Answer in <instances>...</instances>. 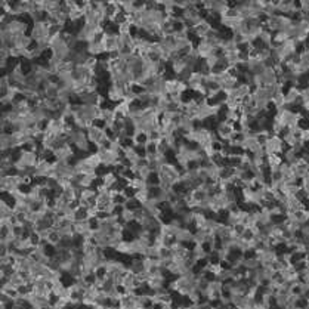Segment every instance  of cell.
Instances as JSON below:
<instances>
[{
	"label": "cell",
	"instance_id": "cell-1",
	"mask_svg": "<svg viewBox=\"0 0 309 309\" xmlns=\"http://www.w3.org/2000/svg\"><path fill=\"white\" fill-rule=\"evenodd\" d=\"M74 169L77 173H82V175H98V169L101 167V160L98 157L96 151L88 154L86 157H82L77 162L73 163Z\"/></svg>",
	"mask_w": 309,
	"mask_h": 309
},
{
	"label": "cell",
	"instance_id": "cell-2",
	"mask_svg": "<svg viewBox=\"0 0 309 309\" xmlns=\"http://www.w3.org/2000/svg\"><path fill=\"white\" fill-rule=\"evenodd\" d=\"M159 178H160V185L164 189H172L176 183L181 182V172L176 167V163H166L164 166H162V169L157 172Z\"/></svg>",
	"mask_w": 309,
	"mask_h": 309
},
{
	"label": "cell",
	"instance_id": "cell-3",
	"mask_svg": "<svg viewBox=\"0 0 309 309\" xmlns=\"http://www.w3.org/2000/svg\"><path fill=\"white\" fill-rule=\"evenodd\" d=\"M49 52L52 56L61 59V61H68L70 55H71V49L68 46V43L65 42V38H64V34L59 33V34H54L51 37V40H49Z\"/></svg>",
	"mask_w": 309,
	"mask_h": 309
},
{
	"label": "cell",
	"instance_id": "cell-4",
	"mask_svg": "<svg viewBox=\"0 0 309 309\" xmlns=\"http://www.w3.org/2000/svg\"><path fill=\"white\" fill-rule=\"evenodd\" d=\"M68 144L73 145L75 149H79L82 152H88L91 154V142L88 139L86 130H82L79 127H71V130L68 132Z\"/></svg>",
	"mask_w": 309,
	"mask_h": 309
},
{
	"label": "cell",
	"instance_id": "cell-5",
	"mask_svg": "<svg viewBox=\"0 0 309 309\" xmlns=\"http://www.w3.org/2000/svg\"><path fill=\"white\" fill-rule=\"evenodd\" d=\"M96 154L101 160V166L104 167H114L123 160V152H115L112 149H96Z\"/></svg>",
	"mask_w": 309,
	"mask_h": 309
},
{
	"label": "cell",
	"instance_id": "cell-6",
	"mask_svg": "<svg viewBox=\"0 0 309 309\" xmlns=\"http://www.w3.org/2000/svg\"><path fill=\"white\" fill-rule=\"evenodd\" d=\"M263 149H265V154H266V156H271V154H277V156H283L284 151H286V149H289V146L284 144V141H283L280 136L273 135L271 138L268 139V142L265 144Z\"/></svg>",
	"mask_w": 309,
	"mask_h": 309
},
{
	"label": "cell",
	"instance_id": "cell-7",
	"mask_svg": "<svg viewBox=\"0 0 309 309\" xmlns=\"http://www.w3.org/2000/svg\"><path fill=\"white\" fill-rule=\"evenodd\" d=\"M0 30H8L14 36H24L28 34V22L22 18H12L8 24L0 25Z\"/></svg>",
	"mask_w": 309,
	"mask_h": 309
},
{
	"label": "cell",
	"instance_id": "cell-8",
	"mask_svg": "<svg viewBox=\"0 0 309 309\" xmlns=\"http://www.w3.org/2000/svg\"><path fill=\"white\" fill-rule=\"evenodd\" d=\"M22 186L21 176L19 175H8L0 178V189L3 194H11L15 189H19Z\"/></svg>",
	"mask_w": 309,
	"mask_h": 309
},
{
	"label": "cell",
	"instance_id": "cell-9",
	"mask_svg": "<svg viewBox=\"0 0 309 309\" xmlns=\"http://www.w3.org/2000/svg\"><path fill=\"white\" fill-rule=\"evenodd\" d=\"M126 92H127V88H126V86L108 85V88H107V96H108V101H111L114 105H115V104H119V102L125 101V98H126Z\"/></svg>",
	"mask_w": 309,
	"mask_h": 309
},
{
	"label": "cell",
	"instance_id": "cell-10",
	"mask_svg": "<svg viewBox=\"0 0 309 309\" xmlns=\"http://www.w3.org/2000/svg\"><path fill=\"white\" fill-rule=\"evenodd\" d=\"M215 132L218 135V138L223 142H229V139L233 138V135L236 133L234 132V125L229 123L226 120H222V122H218L216 127H215Z\"/></svg>",
	"mask_w": 309,
	"mask_h": 309
},
{
	"label": "cell",
	"instance_id": "cell-11",
	"mask_svg": "<svg viewBox=\"0 0 309 309\" xmlns=\"http://www.w3.org/2000/svg\"><path fill=\"white\" fill-rule=\"evenodd\" d=\"M74 156H75L74 146L70 145V144H65V145H62V146H59V148L54 152L55 162H68V163H71V159H74Z\"/></svg>",
	"mask_w": 309,
	"mask_h": 309
},
{
	"label": "cell",
	"instance_id": "cell-12",
	"mask_svg": "<svg viewBox=\"0 0 309 309\" xmlns=\"http://www.w3.org/2000/svg\"><path fill=\"white\" fill-rule=\"evenodd\" d=\"M166 92L167 95H183L185 92H188V86L186 83L178 80L176 77H173V79H167V83H166Z\"/></svg>",
	"mask_w": 309,
	"mask_h": 309
},
{
	"label": "cell",
	"instance_id": "cell-13",
	"mask_svg": "<svg viewBox=\"0 0 309 309\" xmlns=\"http://www.w3.org/2000/svg\"><path fill=\"white\" fill-rule=\"evenodd\" d=\"M33 291L38 296H52V281L48 278H37L33 284Z\"/></svg>",
	"mask_w": 309,
	"mask_h": 309
},
{
	"label": "cell",
	"instance_id": "cell-14",
	"mask_svg": "<svg viewBox=\"0 0 309 309\" xmlns=\"http://www.w3.org/2000/svg\"><path fill=\"white\" fill-rule=\"evenodd\" d=\"M86 135H88V139L92 145H96L98 142H101L104 138H105V130L102 126L99 125H91L88 129H86Z\"/></svg>",
	"mask_w": 309,
	"mask_h": 309
},
{
	"label": "cell",
	"instance_id": "cell-15",
	"mask_svg": "<svg viewBox=\"0 0 309 309\" xmlns=\"http://www.w3.org/2000/svg\"><path fill=\"white\" fill-rule=\"evenodd\" d=\"M127 266H129V271H130L132 274H135V275H141V274L146 273V271H145L144 257H139V256L132 257Z\"/></svg>",
	"mask_w": 309,
	"mask_h": 309
},
{
	"label": "cell",
	"instance_id": "cell-16",
	"mask_svg": "<svg viewBox=\"0 0 309 309\" xmlns=\"http://www.w3.org/2000/svg\"><path fill=\"white\" fill-rule=\"evenodd\" d=\"M93 231L91 229V223L89 219L82 220V222H74V236H80V237H88L89 234H92Z\"/></svg>",
	"mask_w": 309,
	"mask_h": 309
},
{
	"label": "cell",
	"instance_id": "cell-17",
	"mask_svg": "<svg viewBox=\"0 0 309 309\" xmlns=\"http://www.w3.org/2000/svg\"><path fill=\"white\" fill-rule=\"evenodd\" d=\"M14 215V206L9 204L5 199H2V201H0V220H11Z\"/></svg>",
	"mask_w": 309,
	"mask_h": 309
},
{
	"label": "cell",
	"instance_id": "cell-18",
	"mask_svg": "<svg viewBox=\"0 0 309 309\" xmlns=\"http://www.w3.org/2000/svg\"><path fill=\"white\" fill-rule=\"evenodd\" d=\"M86 51L91 56H95V58H101L102 55H105V49H104V45L102 42H91L86 45Z\"/></svg>",
	"mask_w": 309,
	"mask_h": 309
},
{
	"label": "cell",
	"instance_id": "cell-19",
	"mask_svg": "<svg viewBox=\"0 0 309 309\" xmlns=\"http://www.w3.org/2000/svg\"><path fill=\"white\" fill-rule=\"evenodd\" d=\"M132 141H133V146H145L149 142V136L145 132L135 130V133L132 135Z\"/></svg>",
	"mask_w": 309,
	"mask_h": 309
},
{
	"label": "cell",
	"instance_id": "cell-20",
	"mask_svg": "<svg viewBox=\"0 0 309 309\" xmlns=\"http://www.w3.org/2000/svg\"><path fill=\"white\" fill-rule=\"evenodd\" d=\"M11 89H12V85H11V82H9L8 74L5 73V74L2 75V79H0V96L8 95Z\"/></svg>",
	"mask_w": 309,
	"mask_h": 309
},
{
	"label": "cell",
	"instance_id": "cell-21",
	"mask_svg": "<svg viewBox=\"0 0 309 309\" xmlns=\"http://www.w3.org/2000/svg\"><path fill=\"white\" fill-rule=\"evenodd\" d=\"M73 219H74V222H82V220L89 219V212H88V209H85V207H82V206L77 207V209L74 210Z\"/></svg>",
	"mask_w": 309,
	"mask_h": 309
},
{
	"label": "cell",
	"instance_id": "cell-22",
	"mask_svg": "<svg viewBox=\"0 0 309 309\" xmlns=\"http://www.w3.org/2000/svg\"><path fill=\"white\" fill-rule=\"evenodd\" d=\"M120 220L125 223V225H129V223H133L135 222V212L130 210V209H123L122 215H120Z\"/></svg>",
	"mask_w": 309,
	"mask_h": 309
},
{
	"label": "cell",
	"instance_id": "cell-23",
	"mask_svg": "<svg viewBox=\"0 0 309 309\" xmlns=\"http://www.w3.org/2000/svg\"><path fill=\"white\" fill-rule=\"evenodd\" d=\"M0 305H14V299L5 293H0Z\"/></svg>",
	"mask_w": 309,
	"mask_h": 309
}]
</instances>
